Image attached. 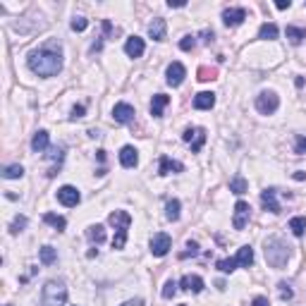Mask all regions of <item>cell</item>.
I'll return each mask as SVG.
<instances>
[{
    "label": "cell",
    "mask_w": 306,
    "mask_h": 306,
    "mask_svg": "<svg viewBox=\"0 0 306 306\" xmlns=\"http://www.w3.org/2000/svg\"><path fill=\"white\" fill-rule=\"evenodd\" d=\"M38 261L44 263V266H53V263L58 261V252H55L50 244H46V246L38 249Z\"/></svg>",
    "instance_id": "cell-22"
},
{
    "label": "cell",
    "mask_w": 306,
    "mask_h": 306,
    "mask_svg": "<svg viewBox=\"0 0 306 306\" xmlns=\"http://www.w3.org/2000/svg\"><path fill=\"white\" fill-rule=\"evenodd\" d=\"M26 65H29L34 74L50 79V76L60 74V70H62V50H60L58 44H46L29 53Z\"/></svg>",
    "instance_id": "cell-1"
},
{
    "label": "cell",
    "mask_w": 306,
    "mask_h": 306,
    "mask_svg": "<svg viewBox=\"0 0 306 306\" xmlns=\"http://www.w3.org/2000/svg\"><path fill=\"white\" fill-rule=\"evenodd\" d=\"M170 103V96H165V94H156L151 100V115L153 118H163V110L165 106Z\"/></svg>",
    "instance_id": "cell-21"
},
{
    "label": "cell",
    "mask_w": 306,
    "mask_h": 306,
    "mask_svg": "<svg viewBox=\"0 0 306 306\" xmlns=\"http://www.w3.org/2000/svg\"><path fill=\"white\" fill-rule=\"evenodd\" d=\"M182 142L189 144L194 153H198L204 148V144H206V130H204V127H189V130H184V134H182Z\"/></svg>",
    "instance_id": "cell-6"
},
{
    "label": "cell",
    "mask_w": 306,
    "mask_h": 306,
    "mask_svg": "<svg viewBox=\"0 0 306 306\" xmlns=\"http://www.w3.org/2000/svg\"><path fill=\"white\" fill-rule=\"evenodd\" d=\"M44 222H46V225H50V228H55L58 232H62V230L67 228V220L62 218V216H55V213H46Z\"/></svg>",
    "instance_id": "cell-29"
},
{
    "label": "cell",
    "mask_w": 306,
    "mask_h": 306,
    "mask_svg": "<svg viewBox=\"0 0 306 306\" xmlns=\"http://www.w3.org/2000/svg\"><path fill=\"white\" fill-rule=\"evenodd\" d=\"M194 46H196V36H184V38L180 41V48H182V50H192Z\"/></svg>",
    "instance_id": "cell-38"
},
{
    "label": "cell",
    "mask_w": 306,
    "mask_h": 306,
    "mask_svg": "<svg viewBox=\"0 0 306 306\" xmlns=\"http://www.w3.org/2000/svg\"><path fill=\"white\" fill-rule=\"evenodd\" d=\"M230 192L237 194V196H242L244 192H249V182H246L242 175H234L232 180H230Z\"/></svg>",
    "instance_id": "cell-25"
},
{
    "label": "cell",
    "mask_w": 306,
    "mask_h": 306,
    "mask_svg": "<svg viewBox=\"0 0 306 306\" xmlns=\"http://www.w3.org/2000/svg\"><path fill=\"white\" fill-rule=\"evenodd\" d=\"M120 165L127 168V170L136 168V165H139V151H136L134 146H122L120 148Z\"/></svg>",
    "instance_id": "cell-14"
},
{
    "label": "cell",
    "mask_w": 306,
    "mask_h": 306,
    "mask_svg": "<svg viewBox=\"0 0 306 306\" xmlns=\"http://www.w3.org/2000/svg\"><path fill=\"white\" fill-rule=\"evenodd\" d=\"M278 292H280V299H282V302H287V299H292V296H294L292 287H290L287 282H280V284H278Z\"/></svg>",
    "instance_id": "cell-37"
},
{
    "label": "cell",
    "mask_w": 306,
    "mask_h": 306,
    "mask_svg": "<svg viewBox=\"0 0 306 306\" xmlns=\"http://www.w3.org/2000/svg\"><path fill=\"white\" fill-rule=\"evenodd\" d=\"M278 108H280V96L275 91H261L256 96V110L261 115H273Z\"/></svg>",
    "instance_id": "cell-5"
},
{
    "label": "cell",
    "mask_w": 306,
    "mask_h": 306,
    "mask_svg": "<svg viewBox=\"0 0 306 306\" xmlns=\"http://www.w3.org/2000/svg\"><path fill=\"white\" fill-rule=\"evenodd\" d=\"M244 20H246V10L244 8H228V10L222 12L225 26H240Z\"/></svg>",
    "instance_id": "cell-13"
},
{
    "label": "cell",
    "mask_w": 306,
    "mask_h": 306,
    "mask_svg": "<svg viewBox=\"0 0 306 306\" xmlns=\"http://www.w3.org/2000/svg\"><path fill=\"white\" fill-rule=\"evenodd\" d=\"M172 249V240H170V234H165V232H156L151 237V254L156 258H163L168 256V252Z\"/></svg>",
    "instance_id": "cell-7"
},
{
    "label": "cell",
    "mask_w": 306,
    "mask_h": 306,
    "mask_svg": "<svg viewBox=\"0 0 306 306\" xmlns=\"http://www.w3.org/2000/svg\"><path fill=\"white\" fill-rule=\"evenodd\" d=\"M41 302L44 306H65L67 302V287L60 280H48L44 284V292H41Z\"/></svg>",
    "instance_id": "cell-4"
},
{
    "label": "cell",
    "mask_w": 306,
    "mask_h": 306,
    "mask_svg": "<svg viewBox=\"0 0 306 306\" xmlns=\"http://www.w3.org/2000/svg\"><path fill=\"white\" fill-rule=\"evenodd\" d=\"M144 50H146V44H144V38H142V36H130V38L124 41V53L130 55L132 60L142 58Z\"/></svg>",
    "instance_id": "cell-12"
},
{
    "label": "cell",
    "mask_w": 306,
    "mask_h": 306,
    "mask_svg": "<svg viewBox=\"0 0 306 306\" xmlns=\"http://www.w3.org/2000/svg\"><path fill=\"white\" fill-rule=\"evenodd\" d=\"M26 222H29V220L24 218V216H17V218L12 220V225H10V232H12V234H20V232H22V230L26 228Z\"/></svg>",
    "instance_id": "cell-33"
},
{
    "label": "cell",
    "mask_w": 306,
    "mask_h": 306,
    "mask_svg": "<svg viewBox=\"0 0 306 306\" xmlns=\"http://www.w3.org/2000/svg\"><path fill=\"white\" fill-rule=\"evenodd\" d=\"M290 230H292L294 237H304V232H306V218L304 216H294V218L290 220Z\"/></svg>",
    "instance_id": "cell-30"
},
{
    "label": "cell",
    "mask_w": 306,
    "mask_h": 306,
    "mask_svg": "<svg viewBox=\"0 0 306 306\" xmlns=\"http://www.w3.org/2000/svg\"><path fill=\"white\" fill-rule=\"evenodd\" d=\"M234 258H237V263H240L242 268H249V266L254 263V249L249 246V244H246V246H240V252H237Z\"/></svg>",
    "instance_id": "cell-23"
},
{
    "label": "cell",
    "mask_w": 306,
    "mask_h": 306,
    "mask_svg": "<svg viewBox=\"0 0 306 306\" xmlns=\"http://www.w3.org/2000/svg\"><path fill=\"white\" fill-rule=\"evenodd\" d=\"M86 237L88 242H94V244H103L106 242V228L103 225H91L86 230Z\"/></svg>",
    "instance_id": "cell-28"
},
{
    "label": "cell",
    "mask_w": 306,
    "mask_h": 306,
    "mask_svg": "<svg viewBox=\"0 0 306 306\" xmlns=\"http://www.w3.org/2000/svg\"><path fill=\"white\" fill-rule=\"evenodd\" d=\"M275 8H278V10H287V8H292V0H278Z\"/></svg>",
    "instance_id": "cell-43"
},
{
    "label": "cell",
    "mask_w": 306,
    "mask_h": 306,
    "mask_svg": "<svg viewBox=\"0 0 306 306\" xmlns=\"http://www.w3.org/2000/svg\"><path fill=\"white\" fill-rule=\"evenodd\" d=\"M294 153L296 156H306V134H296L294 136Z\"/></svg>",
    "instance_id": "cell-34"
},
{
    "label": "cell",
    "mask_w": 306,
    "mask_h": 306,
    "mask_svg": "<svg viewBox=\"0 0 306 306\" xmlns=\"http://www.w3.org/2000/svg\"><path fill=\"white\" fill-rule=\"evenodd\" d=\"M278 34H280V29H278L273 22H266V24H261V29H258V38H263V41H275Z\"/></svg>",
    "instance_id": "cell-26"
},
{
    "label": "cell",
    "mask_w": 306,
    "mask_h": 306,
    "mask_svg": "<svg viewBox=\"0 0 306 306\" xmlns=\"http://www.w3.org/2000/svg\"><path fill=\"white\" fill-rule=\"evenodd\" d=\"M2 177H5V180H20V177H24V168L20 163L8 165V168L2 170Z\"/></svg>",
    "instance_id": "cell-31"
},
{
    "label": "cell",
    "mask_w": 306,
    "mask_h": 306,
    "mask_svg": "<svg viewBox=\"0 0 306 306\" xmlns=\"http://www.w3.org/2000/svg\"><path fill=\"white\" fill-rule=\"evenodd\" d=\"M216 106V94L213 91H201L194 96V108L196 110H210Z\"/></svg>",
    "instance_id": "cell-19"
},
{
    "label": "cell",
    "mask_w": 306,
    "mask_h": 306,
    "mask_svg": "<svg viewBox=\"0 0 306 306\" xmlns=\"http://www.w3.org/2000/svg\"><path fill=\"white\" fill-rule=\"evenodd\" d=\"M70 26H72V32H86V26H88V20H86V17H74V20H72V24H70Z\"/></svg>",
    "instance_id": "cell-36"
},
{
    "label": "cell",
    "mask_w": 306,
    "mask_h": 306,
    "mask_svg": "<svg viewBox=\"0 0 306 306\" xmlns=\"http://www.w3.org/2000/svg\"><path fill=\"white\" fill-rule=\"evenodd\" d=\"M184 170V165L180 163V160H172V158H168V156H160V165H158V175H177V172H182Z\"/></svg>",
    "instance_id": "cell-15"
},
{
    "label": "cell",
    "mask_w": 306,
    "mask_h": 306,
    "mask_svg": "<svg viewBox=\"0 0 306 306\" xmlns=\"http://www.w3.org/2000/svg\"><path fill=\"white\" fill-rule=\"evenodd\" d=\"M108 222L115 228V237H112V249L115 252H120L124 249V244H127V230L132 225V216L127 210H112L108 216Z\"/></svg>",
    "instance_id": "cell-3"
},
{
    "label": "cell",
    "mask_w": 306,
    "mask_h": 306,
    "mask_svg": "<svg viewBox=\"0 0 306 306\" xmlns=\"http://www.w3.org/2000/svg\"><path fill=\"white\" fill-rule=\"evenodd\" d=\"M261 204L266 210H270V213H280V204H278V189H263L261 192Z\"/></svg>",
    "instance_id": "cell-16"
},
{
    "label": "cell",
    "mask_w": 306,
    "mask_h": 306,
    "mask_svg": "<svg viewBox=\"0 0 306 306\" xmlns=\"http://www.w3.org/2000/svg\"><path fill=\"white\" fill-rule=\"evenodd\" d=\"M48 144H50V134L46 130H38L36 134H34V139H32V148L36 153H44L46 148H48Z\"/></svg>",
    "instance_id": "cell-20"
},
{
    "label": "cell",
    "mask_w": 306,
    "mask_h": 306,
    "mask_svg": "<svg viewBox=\"0 0 306 306\" xmlns=\"http://www.w3.org/2000/svg\"><path fill=\"white\" fill-rule=\"evenodd\" d=\"M196 254H198V244L189 240V242H186V252L182 254V258H186V256H196Z\"/></svg>",
    "instance_id": "cell-39"
},
{
    "label": "cell",
    "mask_w": 306,
    "mask_h": 306,
    "mask_svg": "<svg viewBox=\"0 0 306 306\" xmlns=\"http://www.w3.org/2000/svg\"><path fill=\"white\" fill-rule=\"evenodd\" d=\"M252 306H270V304H268V299H266V296H254Z\"/></svg>",
    "instance_id": "cell-42"
},
{
    "label": "cell",
    "mask_w": 306,
    "mask_h": 306,
    "mask_svg": "<svg viewBox=\"0 0 306 306\" xmlns=\"http://www.w3.org/2000/svg\"><path fill=\"white\" fill-rule=\"evenodd\" d=\"M263 252H266L268 266H273L278 270H282L287 261H290V256H292V249L282 242V237H268L266 244H263Z\"/></svg>",
    "instance_id": "cell-2"
},
{
    "label": "cell",
    "mask_w": 306,
    "mask_h": 306,
    "mask_svg": "<svg viewBox=\"0 0 306 306\" xmlns=\"http://www.w3.org/2000/svg\"><path fill=\"white\" fill-rule=\"evenodd\" d=\"M177 287H180V282H175V280H168V282L163 284V299H172L177 292Z\"/></svg>",
    "instance_id": "cell-35"
},
{
    "label": "cell",
    "mask_w": 306,
    "mask_h": 306,
    "mask_svg": "<svg viewBox=\"0 0 306 306\" xmlns=\"http://www.w3.org/2000/svg\"><path fill=\"white\" fill-rule=\"evenodd\" d=\"M165 34H168V24H165V20L156 17V20L148 24V36H151L153 41H165Z\"/></svg>",
    "instance_id": "cell-18"
},
{
    "label": "cell",
    "mask_w": 306,
    "mask_h": 306,
    "mask_svg": "<svg viewBox=\"0 0 306 306\" xmlns=\"http://www.w3.org/2000/svg\"><path fill=\"white\" fill-rule=\"evenodd\" d=\"M134 108H132L130 103H115V108H112V120L120 122V124H130L134 120Z\"/></svg>",
    "instance_id": "cell-11"
},
{
    "label": "cell",
    "mask_w": 306,
    "mask_h": 306,
    "mask_svg": "<svg viewBox=\"0 0 306 306\" xmlns=\"http://www.w3.org/2000/svg\"><path fill=\"white\" fill-rule=\"evenodd\" d=\"M180 208H182L180 198H170L168 206H165V218L170 220V222H177L180 220Z\"/></svg>",
    "instance_id": "cell-27"
},
{
    "label": "cell",
    "mask_w": 306,
    "mask_h": 306,
    "mask_svg": "<svg viewBox=\"0 0 306 306\" xmlns=\"http://www.w3.org/2000/svg\"><path fill=\"white\" fill-rule=\"evenodd\" d=\"M198 79H201V82L216 79V72H213V70H206V67H201V70H198Z\"/></svg>",
    "instance_id": "cell-40"
},
{
    "label": "cell",
    "mask_w": 306,
    "mask_h": 306,
    "mask_svg": "<svg viewBox=\"0 0 306 306\" xmlns=\"http://www.w3.org/2000/svg\"><path fill=\"white\" fill-rule=\"evenodd\" d=\"M180 287L182 290H186V292H194V294H198L206 284H204V278H198V275H184L182 280H180Z\"/></svg>",
    "instance_id": "cell-17"
},
{
    "label": "cell",
    "mask_w": 306,
    "mask_h": 306,
    "mask_svg": "<svg viewBox=\"0 0 306 306\" xmlns=\"http://www.w3.org/2000/svg\"><path fill=\"white\" fill-rule=\"evenodd\" d=\"M58 201L62 204L65 208H74L79 206V201H82V194H79V189L72 184H65L58 189Z\"/></svg>",
    "instance_id": "cell-8"
},
{
    "label": "cell",
    "mask_w": 306,
    "mask_h": 306,
    "mask_svg": "<svg viewBox=\"0 0 306 306\" xmlns=\"http://www.w3.org/2000/svg\"><path fill=\"white\" fill-rule=\"evenodd\" d=\"M249 216H252L249 204H246V201H237V204H234V216H232V228L244 230L249 225Z\"/></svg>",
    "instance_id": "cell-9"
},
{
    "label": "cell",
    "mask_w": 306,
    "mask_h": 306,
    "mask_svg": "<svg viewBox=\"0 0 306 306\" xmlns=\"http://www.w3.org/2000/svg\"><path fill=\"white\" fill-rule=\"evenodd\" d=\"M294 180H306V172H302V170H299V172L294 175Z\"/></svg>",
    "instance_id": "cell-46"
},
{
    "label": "cell",
    "mask_w": 306,
    "mask_h": 306,
    "mask_svg": "<svg viewBox=\"0 0 306 306\" xmlns=\"http://www.w3.org/2000/svg\"><path fill=\"white\" fill-rule=\"evenodd\" d=\"M84 112H86V108H84V106H74L70 118H72V120H79V118H84Z\"/></svg>",
    "instance_id": "cell-41"
},
{
    "label": "cell",
    "mask_w": 306,
    "mask_h": 306,
    "mask_svg": "<svg viewBox=\"0 0 306 306\" xmlns=\"http://www.w3.org/2000/svg\"><path fill=\"white\" fill-rule=\"evenodd\" d=\"M284 34H287V38H290L292 46H302L306 38V29H299V26H287Z\"/></svg>",
    "instance_id": "cell-24"
},
{
    "label": "cell",
    "mask_w": 306,
    "mask_h": 306,
    "mask_svg": "<svg viewBox=\"0 0 306 306\" xmlns=\"http://www.w3.org/2000/svg\"><path fill=\"white\" fill-rule=\"evenodd\" d=\"M237 266H240V263H237V258H220V261H218V270H220V273H234V270H237Z\"/></svg>",
    "instance_id": "cell-32"
},
{
    "label": "cell",
    "mask_w": 306,
    "mask_h": 306,
    "mask_svg": "<svg viewBox=\"0 0 306 306\" xmlns=\"http://www.w3.org/2000/svg\"><path fill=\"white\" fill-rule=\"evenodd\" d=\"M184 76H186V70H184V65H182V62H170V65H168V70H165V82H168L172 88L182 86Z\"/></svg>",
    "instance_id": "cell-10"
},
{
    "label": "cell",
    "mask_w": 306,
    "mask_h": 306,
    "mask_svg": "<svg viewBox=\"0 0 306 306\" xmlns=\"http://www.w3.org/2000/svg\"><path fill=\"white\" fill-rule=\"evenodd\" d=\"M168 5H170V8H184L186 0H168Z\"/></svg>",
    "instance_id": "cell-44"
},
{
    "label": "cell",
    "mask_w": 306,
    "mask_h": 306,
    "mask_svg": "<svg viewBox=\"0 0 306 306\" xmlns=\"http://www.w3.org/2000/svg\"><path fill=\"white\" fill-rule=\"evenodd\" d=\"M144 302L142 299H130V302H124V304H120V306H142Z\"/></svg>",
    "instance_id": "cell-45"
}]
</instances>
